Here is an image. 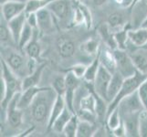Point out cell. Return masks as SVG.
Instances as JSON below:
<instances>
[{
  "instance_id": "obj_11",
  "label": "cell",
  "mask_w": 147,
  "mask_h": 137,
  "mask_svg": "<svg viewBox=\"0 0 147 137\" xmlns=\"http://www.w3.org/2000/svg\"><path fill=\"white\" fill-rule=\"evenodd\" d=\"M118 107L120 109L121 114L140 113L143 110H145L139 97L138 91H135L133 94L125 97L120 103Z\"/></svg>"
},
{
  "instance_id": "obj_24",
  "label": "cell",
  "mask_w": 147,
  "mask_h": 137,
  "mask_svg": "<svg viewBox=\"0 0 147 137\" xmlns=\"http://www.w3.org/2000/svg\"><path fill=\"white\" fill-rule=\"evenodd\" d=\"M98 33L100 38L103 40V42L106 44L108 48L111 49L113 50L118 49L117 42H116L114 38V32L110 28L107 23L100 25L98 28Z\"/></svg>"
},
{
  "instance_id": "obj_32",
  "label": "cell",
  "mask_w": 147,
  "mask_h": 137,
  "mask_svg": "<svg viewBox=\"0 0 147 137\" xmlns=\"http://www.w3.org/2000/svg\"><path fill=\"white\" fill-rule=\"evenodd\" d=\"M35 34V28H33L30 25H28V23H26L24 27V29L20 35V38L18 41V48L23 51L24 49L26 48V46L31 41V39L34 37Z\"/></svg>"
},
{
  "instance_id": "obj_9",
  "label": "cell",
  "mask_w": 147,
  "mask_h": 137,
  "mask_svg": "<svg viewBox=\"0 0 147 137\" xmlns=\"http://www.w3.org/2000/svg\"><path fill=\"white\" fill-rule=\"evenodd\" d=\"M73 7L74 0H54L47 8L50 10L57 19L64 20L72 17Z\"/></svg>"
},
{
  "instance_id": "obj_17",
  "label": "cell",
  "mask_w": 147,
  "mask_h": 137,
  "mask_svg": "<svg viewBox=\"0 0 147 137\" xmlns=\"http://www.w3.org/2000/svg\"><path fill=\"white\" fill-rule=\"evenodd\" d=\"M39 33L40 32L38 29H35V34L33 38L23 50L29 59L36 60L37 62L41 61V47H40V44L38 43V40Z\"/></svg>"
},
{
  "instance_id": "obj_45",
  "label": "cell",
  "mask_w": 147,
  "mask_h": 137,
  "mask_svg": "<svg viewBox=\"0 0 147 137\" xmlns=\"http://www.w3.org/2000/svg\"><path fill=\"white\" fill-rule=\"evenodd\" d=\"M115 3L120 6L121 7H128V8H131V6H133L134 4V0H114Z\"/></svg>"
},
{
  "instance_id": "obj_7",
  "label": "cell",
  "mask_w": 147,
  "mask_h": 137,
  "mask_svg": "<svg viewBox=\"0 0 147 137\" xmlns=\"http://www.w3.org/2000/svg\"><path fill=\"white\" fill-rule=\"evenodd\" d=\"M19 93L15 95V97L8 103L7 109L4 111H1V113H3V119L4 120L6 119L8 124L12 128L19 127L22 124V121H23V113H22L23 110L18 109L17 105Z\"/></svg>"
},
{
  "instance_id": "obj_1",
  "label": "cell",
  "mask_w": 147,
  "mask_h": 137,
  "mask_svg": "<svg viewBox=\"0 0 147 137\" xmlns=\"http://www.w3.org/2000/svg\"><path fill=\"white\" fill-rule=\"evenodd\" d=\"M57 97L53 88L47 87L44 90L40 91L34 99L30 105V113L32 119L38 124H48L50 111H51L54 101Z\"/></svg>"
},
{
  "instance_id": "obj_15",
  "label": "cell",
  "mask_w": 147,
  "mask_h": 137,
  "mask_svg": "<svg viewBox=\"0 0 147 137\" xmlns=\"http://www.w3.org/2000/svg\"><path fill=\"white\" fill-rule=\"evenodd\" d=\"M139 113H140L121 114V118H123V121L127 136H131V137L140 136Z\"/></svg>"
},
{
  "instance_id": "obj_10",
  "label": "cell",
  "mask_w": 147,
  "mask_h": 137,
  "mask_svg": "<svg viewBox=\"0 0 147 137\" xmlns=\"http://www.w3.org/2000/svg\"><path fill=\"white\" fill-rule=\"evenodd\" d=\"M37 13L38 18V28L40 33L51 34L55 31V17L49 8H43L38 10Z\"/></svg>"
},
{
  "instance_id": "obj_48",
  "label": "cell",
  "mask_w": 147,
  "mask_h": 137,
  "mask_svg": "<svg viewBox=\"0 0 147 137\" xmlns=\"http://www.w3.org/2000/svg\"><path fill=\"white\" fill-rule=\"evenodd\" d=\"M1 1V5L7 2H11V1H26V0H0Z\"/></svg>"
},
{
  "instance_id": "obj_25",
  "label": "cell",
  "mask_w": 147,
  "mask_h": 137,
  "mask_svg": "<svg viewBox=\"0 0 147 137\" xmlns=\"http://www.w3.org/2000/svg\"><path fill=\"white\" fill-rule=\"evenodd\" d=\"M73 114L75 113L72 111H70L68 107H66L64 111H62V113L54 121L51 130L57 134H63V131L66 127V125H67V124L69 121V120L71 119Z\"/></svg>"
},
{
  "instance_id": "obj_6",
  "label": "cell",
  "mask_w": 147,
  "mask_h": 137,
  "mask_svg": "<svg viewBox=\"0 0 147 137\" xmlns=\"http://www.w3.org/2000/svg\"><path fill=\"white\" fill-rule=\"evenodd\" d=\"M113 77V73L103 67L100 64L99 72L96 76L95 80L92 84L93 86V90L96 94H98L100 97L104 99L105 101H107V93H108V88L109 84ZM108 103V101H107Z\"/></svg>"
},
{
  "instance_id": "obj_23",
  "label": "cell",
  "mask_w": 147,
  "mask_h": 137,
  "mask_svg": "<svg viewBox=\"0 0 147 137\" xmlns=\"http://www.w3.org/2000/svg\"><path fill=\"white\" fill-rule=\"evenodd\" d=\"M124 77L121 75L120 72H116L113 74V77L109 84V88H108V93H107V101L108 103H110L111 101H113L116 96H117L119 90H121V85L123 83Z\"/></svg>"
},
{
  "instance_id": "obj_37",
  "label": "cell",
  "mask_w": 147,
  "mask_h": 137,
  "mask_svg": "<svg viewBox=\"0 0 147 137\" xmlns=\"http://www.w3.org/2000/svg\"><path fill=\"white\" fill-rule=\"evenodd\" d=\"M79 7L82 10V12L83 14V17H84V20H85V24L84 26L86 27L87 29H90L92 28V25H93V18H92V12H90V8L84 5L83 3H82V1H77Z\"/></svg>"
},
{
  "instance_id": "obj_20",
  "label": "cell",
  "mask_w": 147,
  "mask_h": 137,
  "mask_svg": "<svg viewBox=\"0 0 147 137\" xmlns=\"http://www.w3.org/2000/svg\"><path fill=\"white\" fill-rule=\"evenodd\" d=\"M66 107H67V104H66L64 96L57 94V97H56V100L54 101V104L52 106V109H51V111H50L49 118L47 124L48 130H51L54 121L62 113V111H64Z\"/></svg>"
},
{
  "instance_id": "obj_18",
  "label": "cell",
  "mask_w": 147,
  "mask_h": 137,
  "mask_svg": "<svg viewBox=\"0 0 147 137\" xmlns=\"http://www.w3.org/2000/svg\"><path fill=\"white\" fill-rule=\"evenodd\" d=\"M57 49L60 57L68 59L75 53V44L69 38L66 36L59 37L57 40Z\"/></svg>"
},
{
  "instance_id": "obj_46",
  "label": "cell",
  "mask_w": 147,
  "mask_h": 137,
  "mask_svg": "<svg viewBox=\"0 0 147 137\" xmlns=\"http://www.w3.org/2000/svg\"><path fill=\"white\" fill-rule=\"evenodd\" d=\"M92 2L96 7H102L106 4L107 0H92Z\"/></svg>"
},
{
  "instance_id": "obj_31",
  "label": "cell",
  "mask_w": 147,
  "mask_h": 137,
  "mask_svg": "<svg viewBox=\"0 0 147 137\" xmlns=\"http://www.w3.org/2000/svg\"><path fill=\"white\" fill-rule=\"evenodd\" d=\"M121 121H123V118H121L120 109L119 107H117L106 117V121H105L106 127L108 128V131L111 133V132L117 128L121 124Z\"/></svg>"
},
{
  "instance_id": "obj_39",
  "label": "cell",
  "mask_w": 147,
  "mask_h": 137,
  "mask_svg": "<svg viewBox=\"0 0 147 137\" xmlns=\"http://www.w3.org/2000/svg\"><path fill=\"white\" fill-rule=\"evenodd\" d=\"M139 133L140 136L147 137V110H143L139 113Z\"/></svg>"
},
{
  "instance_id": "obj_3",
  "label": "cell",
  "mask_w": 147,
  "mask_h": 137,
  "mask_svg": "<svg viewBox=\"0 0 147 137\" xmlns=\"http://www.w3.org/2000/svg\"><path fill=\"white\" fill-rule=\"evenodd\" d=\"M146 79H147V75H144L139 72H136L134 75L131 76L129 78L124 79L123 83L121 85V90H119L117 96L108 104L107 115L110 114L114 109L117 108L120 103L125 97H127V96L133 94L135 91H137L141 84L143 83ZM106 117H107V116H106Z\"/></svg>"
},
{
  "instance_id": "obj_42",
  "label": "cell",
  "mask_w": 147,
  "mask_h": 137,
  "mask_svg": "<svg viewBox=\"0 0 147 137\" xmlns=\"http://www.w3.org/2000/svg\"><path fill=\"white\" fill-rule=\"evenodd\" d=\"M137 91H138L139 97L142 101V103H143L144 109L147 110V79L141 84Z\"/></svg>"
},
{
  "instance_id": "obj_50",
  "label": "cell",
  "mask_w": 147,
  "mask_h": 137,
  "mask_svg": "<svg viewBox=\"0 0 147 137\" xmlns=\"http://www.w3.org/2000/svg\"><path fill=\"white\" fill-rule=\"evenodd\" d=\"M143 48H144V49H147V43H146V45L144 46V47H143Z\"/></svg>"
},
{
  "instance_id": "obj_28",
  "label": "cell",
  "mask_w": 147,
  "mask_h": 137,
  "mask_svg": "<svg viewBox=\"0 0 147 137\" xmlns=\"http://www.w3.org/2000/svg\"><path fill=\"white\" fill-rule=\"evenodd\" d=\"M98 126L95 123L80 120L76 137H93Z\"/></svg>"
},
{
  "instance_id": "obj_35",
  "label": "cell",
  "mask_w": 147,
  "mask_h": 137,
  "mask_svg": "<svg viewBox=\"0 0 147 137\" xmlns=\"http://www.w3.org/2000/svg\"><path fill=\"white\" fill-rule=\"evenodd\" d=\"M128 30L127 28H123L119 30V31L114 32V38L116 42L118 45V49H126V44L129 41V38H128Z\"/></svg>"
},
{
  "instance_id": "obj_30",
  "label": "cell",
  "mask_w": 147,
  "mask_h": 137,
  "mask_svg": "<svg viewBox=\"0 0 147 137\" xmlns=\"http://www.w3.org/2000/svg\"><path fill=\"white\" fill-rule=\"evenodd\" d=\"M80 49L84 54L90 56V57H96L100 51V43L98 40L94 38H89L82 44Z\"/></svg>"
},
{
  "instance_id": "obj_44",
  "label": "cell",
  "mask_w": 147,
  "mask_h": 137,
  "mask_svg": "<svg viewBox=\"0 0 147 137\" xmlns=\"http://www.w3.org/2000/svg\"><path fill=\"white\" fill-rule=\"evenodd\" d=\"M113 136L116 137H123V136H127V134H126V129H125V126L123 124V121H121V124L118 126L117 128L114 129L113 132H111Z\"/></svg>"
},
{
  "instance_id": "obj_19",
  "label": "cell",
  "mask_w": 147,
  "mask_h": 137,
  "mask_svg": "<svg viewBox=\"0 0 147 137\" xmlns=\"http://www.w3.org/2000/svg\"><path fill=\"white\" fill-rule=\"evenodd\" d=\"M100 64L113 74L117 72V65H116L115 56L113 50L111 49L106 47L103 49H100Z\"/></svg>"
},
{
  "instance_id": "obj_4",
  "label": "cell",
  "mask_w": 147,
  "mask_h": 137,
  "mask_svg": "<svg viewBox=\"0 0 147 137\" xmlns=\"http://www.w3.org/2000/svg\"><path fill=\"white\" fill-rule=\"evenodd\" d=\"M1 58L7 62L12 72L22 80L29 74L28 61H26L21 54L15 51H9L6 56L3 57L1 56Z\"/></svg>"
},
{
  "instance_id": "obj_41",
  "label": "cell",
  "mask_w": 147,
  "mask_h": 137,
  "mask_svg": "<svg viewBox=\"0 0 147 137\" xmlns=\"http://www.w3.org/2000/svg\"><path fill=\"white\" fill-rule=\"evenodd\" d=\"M86 69H87V66L82 63H79V64H75L71 66V67L68 70V72H72L76 77H78L80 80H83L85 72H86Z\"/></svg>"
},
{
  "instance_id": "obj_14",
  "label": "cell",
  "mask_w": 147,
  "mask_h": 137,
  "mask_svg": "<svg viewBox=\"0 0 147 137\" xmlns=\"http://www.w3.org/2000/svg\"><path fill=\"white\" fill-rule=\"evenodd\" d=\"M27 23V14L26 11L21 13L13 19L9 20L7 22L8 28L10 29V32L12 34V37L14 39L15 44L18 45V41L20 38V35H21L25 25Z\"/></svg>"
},
{
  "instance_id": "obj_8",
  "label": "cell",
  "mask_w": 147,
  "mask_h": 137,
  "mask_svg": "<svg viewBox=\"0 0 147 137\" xmlns=\"http://www.w3.org/2000/svg\"><path fill=\"white\" fill-rule=\"evenodd\" d=\"M65 80H66V92L64 95V98L66 101V104L67 107L72 111L74 113H76L75 110V98H76V91L79 89V86L80 84V79L70 72H68L65 75Z\"/></svg>"
},
{
  "instance_id": "obj_27",
  "label": "cell",
  "mask_w": 147,
  "mask_h": 137,
  "mask_svg": "<svg viewBox=\"0 0 147 137\" xmlns=\"http://www.w3.org/2000/svg\"><path fill=\"white\" fill-rule=\"evenodd\" d=\"M100 52L94 58V59L92 60V61L87 66V69H86V72H85L84 78H83V80L87 83L93 84L96 76H97V73L99 72V69H100Z\"/></svg>"
},
{
  "instance_id": "obj_13",
  "label": "cell",
  "mask_w": 147,
  "mask_h": 137,
  "mask_svg": "<svg viewBox=\"0 0 147 137\" xmlns=\"http://www.w3.org/2000/svg\"><path fill=\"white\" fill-rule=\"evenodd\" d=\"M47 87H31L26 90H23L18 95V108L20 110H25L28 107H30V105L32 104L34 99L36 98V96L38 93H39L40 91L44 90Z\"/></svg>"
},
{
  "instance_id": "obj_21",
  "label": "cell",
  "mask_w": 147,
  "mask_h": 137,
  "mask_svg": "<svg viewBox=\"0 0 147 137\" xmlns=\"http://www.w3.org/2000/svg\"><path fill=\"white\" fill-rule=\"evenodd\" d=\"M128 38L135 48H143L147 43V29L141 27L136 29H129Z\"/></svg>"
},
{
  "instance_id": "obj_34",
  "label": "cell",
  "mask_w": 147,
  "mask_h": 137,
  "mask_svg": "<svg viewBox=\"0 0 147 137\" xmlns=\"http://www.w3.org/2000/svg\"><path fill=\"white\" fill-rule=\"evenodd\" d=\"M79 117L77 114H73L71 119L66 125V127L63 131V134L67 137H76L77 134V130H78V125H79Z\"/></svg>"
},
{
  "instance_id": "obj_43",
  "label": "cell",
  "mask_w": 147,
  "mask_h": 137,
  "mask_svg": "<svg viewBox=\"0 0 147 137\" xmlns=\"http://www.w3.org/2000/svg\"><path fill=\"white\" fill-rule=\"evenodd\" d=\"M27 14V23L30 25L33 28L38 29V18H37V13L36 12H31V13H26Z\"/></svg>"
},
{
  "instance_id": "obj_51",
  "label": "cell",
  "mask_w": 147,
  "mask_h": 137,
  "mask_svg": "<svg viewBox=\"0 0 147 137\" xmlns=\"http://www.w3.org/2000/svg\"><path fill=\"white\" fill-rule=\"evenodd\" d=\"M74 1H82V0H74Z\"/></svg>"
},
{
  "instance_id": "obj_29",
  "label": "cell",
  "mask_w": 147,
  "mask_h": 137,
  "mask_svg": "<svg viewBox=\"0 0 147 137\" xmlns=\"http://www.w3.org/2000/svg\"><path fill=\"white\" fill-rule=\"evenodd\" d=\"M107 24L113 32L119 31V30L124 28L125 26L124 15L121 12H113L108 17Z\"/></svg>"
},
{
  "instance_id": "obj_38",
  "label": "cell",
  "mask_w": 147,
  "mask_h": 137,
  "mask_svg": "<svg viewBox=\"0 0 147 137\" xmlns=\"http://www.w3.org/2000/svg\"><path fill=\"white\" fill-rule=\"evenodd\" d=\"M52 88L58 95H65L66 92V80L65 76H58L52 82Z\"/></svg>"
},
{
  "instance_id": "obj_26",
  "label": "cell",
  "mask_w": 147,
  "mask_h": 137,
  "mask_svg": "<svg viewBox=\"0 0 147 137\" xmlns=\"http://www.w3.org/2000/svg\"><path fill=\"white\" fill-rule=\"evenodd\" d=\"M96 104H97L96 94L94 92V90H90V91H89L88 94H86L80 98V100L79 101V109L78 110L89 111H92V113H96Z\"/></svg>"
},
{
  "instance_id": "obj_22",
  "label": "cell",
  "mask_w": 147,
  "mask_h": 137,
  "mask_svg": "<svg viewBox=\"0 0 147 137\" xmlns=\"http://www.w3.org/2000/svg\"><path fill=\"white\" fill-rule=\"evenodd\" d=\"M45 67H46V64L45 63L39 64L38 66H37L36 70H35L32 73L28 74L27 77H25L22 80L23 90L38 86V83L40 82V80H41Z\"/></svg>"
},
{
  "instance_id": "obj_5",
  "label": "cell",
  "mask_w": 147,
  "mask_h": 137,
  "mask_svg": "<svg viewBox=\"0 0 147 137\" xmlns=\"http://www.w3.org/2000/svg\"><path fill=\"white\" fill-rule=\"evenodd\" d=\"M113 52L116 59V65H117V72H120L125 79L134 75L137 70L134 67L130 54L126 52L125 49H114Z\"/></svg>"
},
{
  "instance_id": "obj_33",
  "label": "cell",
  "mask_w": 147,
  "mask_h": 137,
  "mask_svg": "<svg viewBox=\"0 0 147 137\" xmlns=\"http://www.w3.org/2000/svg\"><path fill=\"white\" fill-rule=\"evenodd\" d=\"M54 0H28L26 6V13L38 12V10L46 8Z\"/></svg>"
},
{
  "instance_id": "obj_49",
  "label": "cell",
  "mask_w": 147,
  "mask_h": 137,
  "mask_svg": "<svg viewBox=\"0 0 147 137\" xmlns=\"http://www.w3.org/2000/svg\"><path fill=\"white\" fill-rule=\"evenodd\" d=\"M139 1H140V0H134V4H133V6H131V9H133V8L136 6V5L138 4V2H139Z\"/></svg>"
},
{
  "instance_id": "obj_47",
  "label": "cell",
  "mask_w": 147,
  "mask_h": 137,
  "mask_svg": "<svg viewBox=\"0 0 147 137\" xmlns=\"http://www.w3.org/2000/svg\"><path fill=\"white\" fill-rule=\"evenodd\" d=\"M140 27L143 28H146L147 29V16L144 18V19L142 21V23L140 24Z\"/></svg>"
},
{
  "instance_id": "obj_16",
  "label": "cell",
  "mask_w": 147,
  "mask_h": 137,
  "mask_svg": "<svg viewBox=\"0 0 147 137\" xmlns=\"http://www.w3.org/2000/svg\"><path fill=\"white\" fill-rule=\"evenodd\" d=\"M129 54L137 72L147 75V49L144 48H138V49Z\"/></svg>"
},
{
  "instance_id": "obj_12",
  "label": "cell",
  "mask_w": 147,
  "mask_h": 137,
  "mask_svg": "<svg viewBox=\"0 0 147 137\" xmlns=\"http://www.w3.org/2000/svg\"><path fill=\"white\" fill-rule=\"evenodd\" d=\"M27 1H11L1 5V17L6 20L13 19L18 15L26 11Z\"/></svg>"
},
{
  "instance_id": "obj_36",
  "label": "cell",
  "mask_w": 147,
  "mask_h": 137,
  "mask_svg": "<svg viewBox=\"0 0 147 137\" xmlns=\"http://www.w3.org/2000/svg\"><path fill=\"white\" fill-rule=\"evenodd\" d=\"M0 38H1V44L8 43V42H10V40H12V41L14 42L12 34H11V32H10V29L8 28L7 21H6L4 18H3V20L1 18V26H0Z\"/></svg>"
},
{
  "instance_id": "obj_40",
  "label": "cell",
  "mask_w": 147,
  "mask_h": 137,
  "mask_svg": "<svg viewBox=\"0 0 147 137\" xmlns=\"http://www.w3.org/2000/svg\"><path fill=\"white\" fill-rule=\"evenodd\" d=\"M76 114L78 115L80 120L88 121H90V123H95L98 119L97 114L94 113H92V111H89L77 110L76 111Z\"/></svg>"
},
{
  "instance_id": "obj_2",
  "label": "cell",
  "mask_w": 147,
  "mask_h": 137,
  "mask_svg": "<svg viewBox=\"0 0 147 137\" xmlns=\"http://www.w3.org/2000/svg\"><path fill=\"white\" fill-rule=\"evenodd\" d=\"M0 64H1V76L0 77L4 80L7 89L5 99L2 101H0V103H1V111H4L7 109L10 101L15 97V95H17L23 90V84L22 79L19 78L18 76H17L12 72L11 69L9 68V66L2 58Z\"/></svg>"
}]
</instances>
